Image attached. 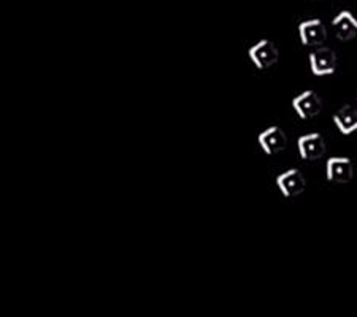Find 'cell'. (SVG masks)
Returning a JSON list of instances; mask_svg holds the SVG:
<instances>
[{
	"label": "cell",
	"mask_w": 357,
	"mask_h": 317,
	"mask_svg": "<svg viewBox=\"0 0 357 317\" xmlns=\"http://www.w3.org/2000/svg\"><path fill=\"white\" fill-rule=\"evenodd\" d=\"M257 143L267 155H275L284 151L287 146V137L281 127L272 125L257 135Z\"/></svg>",
	"instance_id": "277c9868"
},
{
	"label": "cell",
	"mask_w": 357,
	"mask_h": 317,
	"mask_svg": "<svg viewBox=\"0 0 357 317\" xmlns=\"http://www.w3.org/2000/svg\"><path fill=\"white\" fill-rule=\"evenodd\" d=\"M333 123L343 135H351L357 130V108L344 105L333 114Z\"/></svg>",
	"instance_id": "30bf717a"
},
{
	"label": "cell",
	"mask_w": 357,
	"mask_h": 317,
	"mask_svg": "<svg viewBox=\"0 0 357 317\" xmlns=\"http://www.w3.org/2000/svg\"><path fill=\"white\" fill-rule=\"evenodd\" d=\"M332 27L337 38L343 40V42L353 40L357 36V20L351 11H340L332 21Z\"/></svg>",
	"instance_id": "9c48e42d"
},
{
	"label": "cell",
	"mask_w": 357,
	"mask_h": 317,
	"mask_svg": "<svg viewBox=\"0 0 357 317\" xmlns=\"http://www.w3.org/2000/svg\"><path fill=\"white\" fill-rule=\"evenodd\" d=\"M298 37L303 46H318L324 45L327 40V29L321 20H308L298 26Z\"/></svg>",
	"instance_id": "8992f818"
},
{
	"label": "cell",
	"mask_w": 357,
	"mask_h": 317,
	"mask_svg": "<svg viewBox=\"0 0 357 317\" xmlns=\"http://www.w3.org/2000/svg\"><path fill=\"white\" fill-rule=\"evenodd\" d=\"M292 109L301 119L316 118L322 109L321 97L314 91H303L291 102Z\"/></svg>",
	"instance_id": "3957f363"
},
{
	"label": "cell",
	"mask_w": 357,
	"mask_h": 317,
	"mask_svg": "<svg viewBox=\"0 0 357 317\" xmlns=\"http://www.w3.org/2000/svg\"><path fill=\"white\" fill-rule=\"evenodd\" d=\"M248 56H250L251 62L255 63L257 70H267V68L278 62L280 53L273 42H270V40H261V42L252 45L248 49Z\"/></svg>",
	"instance_id": "6da1fadb"
},
{
	"label": "cell",
	"mask_w": 357,
	"mask_h": 317,
	"mask_svg": "<svg viewBox=\"0 0 357 317\" xmlns=\"http://www.w3.org/2000/svg\"><path fill=\"white\" fill-rule=\"evenodd\" d=\"M276 187L286 199H294L305 190V178L301 170L289 169L276 176Z\"/></svg>",
	"instance_id": "5b68a950"
},
{
	"label": "cell",
	"mask_w": 357,
	"mask_h": 317,
	"mask_svg": "<svg viewBox=\"0 0 357 317\" xmlns=\"http://www.w3.org/2000/svg\"><path fill=\"white\" fill-rule=\"evenodd\" d=\"M354 169L348 157H331L326 164V178L331 183L344 184L353 180Z\"/></svg>",
	"instance_id": "52a82bcc"
},
{
	"label": "cell",
	"mask_w": 357,
	"mask_h": 317,
	"mask_svg": "<svg viewBox=\"0 0 357 317\" xmlns=\"http://www.w3.org/2000/svg\"><path fill=\"white\" fill-rule=\"evenodd\" d=\"M297 148L303 160H318L326 153V141L321 134L313 132L298 138Z\"/></svg>",
	"instance_id": "ba28073f"
},
{
	"label": "cell",
	"mask_w": 357,
	"mask_h": 317,
	"mask_svg": "<svg viewBox=\"0 0 357 317\" xmlns=\"http://www.w3.org/2000/svg\"><path fill=\"white\" fill-rule=\"evenodd\" d=\"M310 68L316 77H327L333 75L337 70V54L331 48L318 46L308 56Z\"/></svg>",
	"instance_id": "7a4b0ae2"
}]
</instances>
